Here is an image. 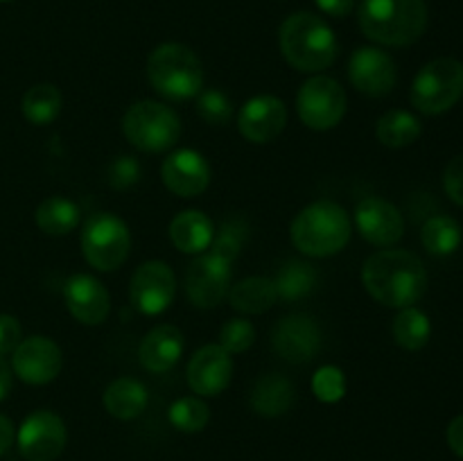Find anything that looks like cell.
<instances>
[{"label":"cell","instance_id":"cell-1","mask_svg":"<svg viewBox=\"0 0 463 461\" xmlns=\"http://www.w3.org/2000/svg\"><path fill=\"white\" fill-rule=\"evenodd\" d=\"M362 280L371 296L387 307H411L428 289V271L416 253L384 249L364 262Z\"/></svg>","mask_w":463,"mask_h":461},{"label":"cell","instance_id":"cell-2","mask_svg":"<svg viewBox=\"0 0 463 461\" xmlns=\"http://www.w3.org/2000/svg\"><path fill=\"white\" fill-rule=\"evenodd\" d=\"M357 21L366 39L389 48H405L423 36L428 5L425 0H362Z\"/></svg>","mask_w":463,"mask_h":461},{"label":"cell","instance_id":"cell-3","mask_svg":"<svg viewBox=\"0 0 463 461\" xmlns=\"http://www.w3.org/2000/svg\"><path fill=\"white\" fill-rule=\"evenodd\" d=\"M280 52L301 72H321L335 63L339 43L328 23L312 12H297L280 25Z\"/></svg>","mask_w":463,"mask_h":461},{"label":"cell","instance_id":"cell-4","mask_svg":"<svg viewBox=\"0 0 463 461\" xmlns=\"http://www.w3.org/2000/svg\"><path fill=\"white\" fill-rule=\"evenodd\" d=\"M353 233L351 217L339 203L315 202L292 221L294 247L310 258H328L342 251Z\"/></svg>","mask_w":463,"mask_h":461},{"label":"cell","instance_id":"cell-5","mask_svg":"<svg viewBox=\"0 0 463 461\" xmlns=\"http://www.w3.org/2000/svg\"><path fill=\"white\" fill-rule=\"evenodd\" d=\"M147 77L158 95L172 102H185L202 93L203 66L188 45L163 43L149 54Z\"/></svg>","mask_w":463,"mask_h":461},{"label":"cell","instance_id":"cell-6","mask_svg":"<svg viewBox=\"0 0 463 461\" xmlns=\"http://www.w3.org/2000/svg\"><path fill=\"white\" fill-rule=\"evenodd\" d=\"M122 131L136 149L156 154L175 147L181 136V122L167 104L143 99L131 104L129 111L125 113Z\"/></svg>","mask_w":463,"mask_h":461},{"label":"cell","instance_id":"cell-7","mask_svg":"<svg viewBox=\"0 0 463 461\" xmlns=\"http://www.w3.org/2000/svg\"><path fill=\"white\" fill-rule=\"evenodd\" d=\"M463 98V63L441 57L420 68L411 84V104L425 116H439Z\"/></svg>","mask_w":463,"mask_h":461},{"label":"cell","instance_id":"cell-8","mask_svg":"<svg viewBox=\"0 0 463 461\" xmlns=\"http://www.w3.org/2000/svg\"><path fill=\"white\" fill-rule=\"evenodd\" d=\"M131 251V235L113 212H93L81 229V253L98 271H116Z\"/></svg>","mask_w":463,"mask_h":461},{"label":"cell","instance_id":"cell-9","mask_svg":"<svg viewBox=\"0 0 463 461\" xmlns=\"http://www.w3.org/2000/svg\"><path fill=\"white\" fill-rule=\"evenodd\" d=\"M297 111L303 125L315 131L333 129L346 113V93L337 80L317 75L301 86L297 95Z\"/></svg>","mask_w":463,"mask_h":461},{"label":"cell","instance_id":"cell-10","mask_svg":"<svg viewBox=\"0 0 463 461\" xmlns=\"http://www.w3.org/2000/svg\"><path fill=\"white\" fill-rule=\"evenodd\" d=\"M231 265L233 262L229 258L215 251L202 253L190 262L185 271V292L194 307L211 310L224 301L231 287V276H233Z\"/></svg>","mask_w":463,"mask_h":461},{"label":"cell","instance_id":"cell-11","mask_svg":"<svg viewBox=\"0 0 463 461\" xmlns=\"http://www.w3.org/2000/svg\"><path fill=\"white\" fill-rule=\"evenodd\" d=\"M68 432L54 411L39 409L23 420L16 434L18 450L27 461H54L63 452Z\"/></svg>","mask_w":463,"mask_h":461},{"label":"cell","instance_id":"cell-12","mask_svg":"<svg viewBox=\"0 0 463 461\" xmlns=\"http://www.w3.org/2000/svg\"><path fill=\"white\" fill-rule=\"evenodd\" d=\"M176 292L175 271L163 260H147L134 271L129 285L131 303L143 315H161L170 307Z\"/></svg>","mask_w":463,"mask_h":461},{"label":"cell","instance_id":"cell-13","mask_svg":"<svg viewBox=\"0 0 463 461\" xmlns=\"http://www.w3.org/2000/svg\"><path fill=\"white\" fill-rule=\"evenodd\" d=\"M271 346L289 364H307L321 348V330L307 315L283 316L271 330Z\"/></svg>","mask_w":463,"mask_h":461},{"label":"cell","instance_id":"cell-14","mask_svg":"<svg viewBox=\"0 0 463 461\" xmlns=\"http://www.w3.org/2000/svg\"><path fill=\"white\" fill-rule=\"evenodd\" d=\"M12 355L14 373L27 384H48L61 373V348L52 339L41 334L21 339Z\"/></svg>","mask_w":463,"mask_h":461},{"label":"cell","instance_id":"cell-15","mask_svg":"<svg viewBox=\"0 0 463 461\" xmlns=\"http://www.w3.org/2000/svg\"><path fill=\"white\" fill-rule=\"evenodd\" d=\"M348 77H351V84L369 98L389 95L398 80L393 59L384 50L371 48V45L353 52L351 63H348Z\"/></svg>","mask_w":463,"mask_h":461},{"label":"cell","instance_id":"cell-16","mask_svg":"<svg viewBox=\"0 0 463 461\" xmlns=\"http://www.w3.org/2000/svg\"><path fill=\"white\" fill-rule=\"evenodd\" d=\"M355 224L362 238L375 247H392L405 233L401 211L380 197H364L357 203Z\"/></svg>","mask_w":463,"mask_h":461},{"label":"cell","instance_id":"cell-17","mask_svg":"<svg viewBox=\"0 0 463 461\" xmlns=\"http://www.w3.org/2000/svg\"><path fill=\"white\" fill-rule=\"evenodd\" d=\"M288 125V108L276 95H258L242 107L238 116L240 134L251 143H271Z\"/></svg>","mask_w":463,"mask_h":461},{"label":"cell","instance_id":"cell-18","mask_svg":"<svg viewBox=\"0 0 463 461\" xmlns=\"http://www.w3.org/2000/svg\"><path fill=\"white\" fill-rule=\"evenodd\" d=\"M163 183L179 197H197L211 185V165L194 149H176L163 161Z\"/></svg>","mask_w":463,"mask_h":461},{"label":"cell","instance_id":"cell-19","mask_svg":"<svg viewBox=\"0 0 463 461\" xmlns=\"http://www.w3.org/2000/svg\"><path fill=\"white\" fill-rule=\"evenodd\" d=\"M233 360L220 343L202 346L188 362V384L199 396H220L231 382Z\"/></svg>","mask_w":463,"mask_h":461},{"label":"cell","instance_id":"cell-20","mask_svg":"<svg viewBox=\"0 0 463 461\" xmlns=\"http://www.w3.org/2000/svg\"><path fill=\"white\" fill-rule=\"evenodd\" d=\"M63 296L71 315L84 325H99L111 310L107 287L89 274L71 276L63 287Z\"/></svg>","mask_w":463,"mask_h":461},{"label":"cell","instance_id":"cell-21","mask_svg":"<svg viewBox=\"0 0 463 461\" xmlns=\"http://www.w3.org/2000/svg\"><path fill=\"white\" fill-rule=\"evenodd\" d=\"M181 353H184V334L176 325L170 324L149 330L138 348L140 364L152 373H165V371L175 369Z\"/></svg>","mask_w":463,"mask_h":461},{"label":"cell","instance_id":"cell-22","mask_svg":"<svg viewBox=\"0 0 463 461\" xmlns=\"http://www.w3.org/2000/svg\"><path fill=\"white\" fill-rule=\"evenodd\" d=\"M294 398H297V389H294L292 380H288L280 373L262 375L251 391V407L256 414L267 416V419H276L292 409Z\"/></svg>","mask_w":463,"mask_h":461},{"label":"cell","instance_id":"cell-23","mask_svg":"<svg viewBox=\"0 0 463 461\" xmlns=\"http://www.w3.org/2000/svg\"><path fill=\"white\" fill-rule=\"evenodd\" d=\"M215 238L213 221L202 211H184L172 220L170 240L179 251L202 253L211 247Z\"/></svg>","mask_w":463,"mask_h":461},{"label":"cell","instance_id":"cell-24","mask_svg":"<svg viewBox=\"0 0 463 461\" xmlns=\"http://www.w3.org/2000/svg\"><path fill=\"white\" fill-rule=\"evenodd\" d=\"M147 389L134 378H118L104 391L102 402L113 419L131 420L140 416L147 407Z\"/></svg>","mask_w":463,"mask_h":461},{"label":"cell","instance_id":"cell-25","mask_svg":"<svg viewBox=\"0 0 463 461\" xmlns=\"http://www.w3.org/2000/svg\"><path fill=\"white\" fill-rule=\"evenodd\" d=\"M231 306L244 315H262V312L271 310L279 301V292H276L274 278H265V276H251V278L240 280L233 285L229 292Z\"/></svg>","mask_w":463,"mask_h":461},{"label":"cell","instance_id":"cell-26","mask_svg":"<svg viewBox=\"0 0 463 461\" xmlns=\"http://www.w3.org/2000/svg\"><path fill=\"white\" fill-rule=\"evenodd\" d=\"M81 221V211L75 202L66 197H50L36 208V224L48 235H66L75 230Z\"/></svg>","mask_w":463,"mask_h":461},{"label":"cell","instance_id":"cell-27","mask_svg":"<svg viewBox=\"0 0 463 461\" xmlns=\"http://www.w3.org/2000/svg\"><path fill=\"white\" fill-rule=\"evenodd\" d=\"M375 134H378V140L383 145L401 149L416 143L419 136L423 134V127H420L419 118L411 116L410 111L393 108V111L384 113V116L380 118L378 127H375Z\"/></svg>","mask_w":463,"mask_h":461},{"label":"cell","instance_id":"cell-28","mask_svg":"<svg viewBox=\"0 0 463 461\" xmlns=\"http://www.w3.org/2000/svg\"><path fill=\"white\" fill-rule=\"evenodd\" d=\"M63 98L54 84H36L23 95V116L32 125H50L61 113Z\"/></svg>","mask_w":463,"mask_h":461},{"label":"cell","instance_id":"cell-29","mask_svg":"<svg viewBox=\"0 0 463 461\" xmlns=\"http://www.w3.org/2000/svg\"><path fill=\"white\" fill-rule=\"evenodd\" d=\"M276 292L283 301H301L315 289L317 285V269L310 262L289 260L280 267V271L274 278Z\"/></svg>","mask_w":463,"mask_h":461},{"label":"cell","instance_id":"cell-30","mask_svg":"<svg viewBox=\"0 0 463 461\" xmlns=\"http://www.w3.org/2000/svg\"><path fill=\"white\" fill-rule=\"evenodd\" d=\"M420 240H423V247L434 256H450L461 247L463 233L459 221L448 215H437L425 221Z\"/></svg>","mask_w":463,"mask_h":461},{"label":"cell","instance_id":"cell-31","mask_svg":"<svg viewBox=\"0 0 463 461\" xmlns=\"http://www.w3.org/2000/svg\"><path fill=\"white\" fill-rule=\"evenodd\" d=\"M430 334H432V324L428 315L414 306L402 307L393 321V339L407 351H420L430 342Z\"/></svg>","mask_w":463,"mask_h":461},{"label":"cell","instance_id":"cell-32","mask_svg":"<svg viewBox=\"0 0 463 461\" xmlns=\"http://www.w3.org/2000/svg\"><path fill=\"white\" fill-rule=\"evenodd\" d=\"M211 420V409L202 398H179L175 405L170 407V423L181 432H202Z\"/></svg>","mask_w":463,"mask_h":461},{"label":"cell","instance_id":"cell-33","mask_svg":"<svg viewBox=\"0 0 463 461\" xmlns=\"http://www.w3.org/2000/svg\"><path fill=\"white\" fill-rule=\"evenodd\" d=\"M197 113L208 125L222 127L233 118V104H231V99L222 90L208 89L203 93H199Z\"/></svg>","mask_w":463,"mask_h":461},{"label":"cell","instance_id":"cell-34","mask_svg":"<svg viewBox=\"0 0 463 461\" xmlns=\"http://www.w3.org/2000/svg\"><path fill=\"white\" fill-rule=\"evenodd\" d=\"M256 342V328L247 319H231L220 330V346L226 353H244Z\"/></svg>","mask_w":463,"mask_h":461},{"label":"cell","instance_id":"cell-35","mask_svg":"<svg viewBox=\"0 0 463 461\" xmlns=\"http://www.w3.org/2000/svg\"><path fill=\"white\" fill-rule=\"evenodd\" d=\"M312 391L319 400L337 402L346 393V378L337 366H321L312 378Z\"/></svg>","mask_w":463,"mask_h":461},{"label":"cell","instance_id":"cell-36","mask_svg":"<svg viewBox=\"0 0 463 461\" xmlns=\"http://www.w3.org/2000/svg\"><path fill=\"white\" fill-rule=\"evenodd\" d=\"M140 179V163L134 156H116L107 167V183L113 190L131 188Z\"/></svg>","mask_w":463,"mask_h":461},{"label":"cell","instance_id":"cell-37","mask_svg":"<svg viewBox=\"0 0 463 461\" xmlns=\"http://www.w3.org/2000/svg\"><path fill=\"white\" fill-rule=\"evenodd\" d=\"M244 230H247V229H244L240 221H226V224L222 226L220 233L213 238L211 247H208V249H211V251H215V253H220V256L229 258V260L233 262L235 258H238L240 249H242Z\"/></svg>","mask_w":463,"mask_h":461},{"label":"cell","instance_id":"cell-38","mask_svg":"<svg viewBox=\"0 0 463 461\" xmlns=\"http://www.w3.org/2000/svg\"><path fill=\"white\" fill-rule=\"evenodd\" d=\"M443 185H446L448 197L463 206V154L448 163L446 174H443Z\"/></svg>","mask_w":463,"mask_h":461},{"label":"cell","instance_id":"cell-39","mask_svg":"<svg viewBox=\"0 0 463 461\" xmlns=\"http://www.w3.org/2000/svg\"><path fill=\"white\" fill-rule=\"evenodd\" d=\"M21 343V324L16 316L0 315V357L12 355Z\"/></svg>","mask_w":463,"mask_h":461},{"label":"cell","instance_id":"cell-40","mask_svg":"<svg viewBox=\"0 0 463 461\" xmlns=\"http://www.w3.org/2000/svg\"><path fill=\"white\" fill-rule=\"evenodd\" d=\"M317 7L333 18H344L355 9V0H315Z\"/></svg>","mask_w":463,"mask_h":461},{"label":"cell","instance_id":"cell-41","mask_svg":"<svg viewBox=\"0 0 463 461\" xmlns=\"http://www.w3.org/2000/svg\"><path fill=\"white\" fill-rule=\"evenodd\" d=\"M448 443H450L455 455L463 456V414L448 425Z\"/></svg>","mask_w":463,"mask_h":461},{"label":"cell","instance_id":"cell-42","mask_svg":"<svg viewBox=\"0 0 463 461\" xmlns=\"http://www.w3.org/2000/svg\"><path fill=\"white\" fill-rule=\"evenodd\" d=\"M14 443V425L7 416L0 414V456L12 447Z\"/></svg>","mask_w":463,"mask_h":461},{"label":"cell","instance_id":"cell-43","mask_svg":"<svg viewBox=\"0 0 463 461\" xmlns=\"http://www.w3.org/2000/svg\"><path fill=\"white\" fill-rule=\"evenodd\" d=\"M12 389V366L5 362V357H0V400L9 393Z\"/></svg>","mask_w":463,"mask_h":461},{"label":"cell","instance_id":"cell-44","mask_svg":"<svg viewBox=\"0 0 463 461\" xmlns=\"http://www.w3.org/2000/svg\"><path fill=\"white\" fill-rule=\"evenodd\" d=\"M0 3H9V0H0Z\"/></svg>","mask_w":463,"mask_h":461}]
</instances>
